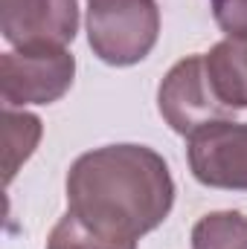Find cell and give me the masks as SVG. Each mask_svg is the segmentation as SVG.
Listing matches in <instances>:
<instances>
[{
    "label": "cell",
    "mask_w": 247,
    "mask_h": 249,
    "mask_svg": "<svg viewBox=\"0 0 247 249\" xmlns=\"http://www.w3.org/2000/svg\"><path fill=\"white\" fill-rule=\"evenodd\" d=\"M70 212L93 232L137 244L175 203V183L160 154L145 145H108L82 154L67 174Z\"/></svg>",
    "instance_id": "6da1fadb"
},
{
    "label": "cell",
    "mask_w": 247,
    "mask_h": 249,
    "mask_svg": "<svg viewBox=\"0 0 247 249\" xmlns=\"http://www.w3.org/2000/svg\"><path fill=\"white\" fill-rule=\"evenodd\" d=\"M160 32L154 0H90L87 38L105 64L128 67L143 61Z\"/></svg>",
    "instance_id": "7a4b0ae2"
},
{
    "label": "cell",
    "mask_w": 247,
    "mask_h": 249,
    "mask_svg": "<svg viewBox=\"0 0 247 249\" xmlns=\"http://www.w3.org/2000/svg\"><path fill=\"white\" fill-rule=\"evenodd\" d=\"M76 61L67 50H18L0 58V93L12 105H50L73 84Z\"/></svg>",
    "instance_id": "3957f363"
},
{
    "label": "cell",
    "mask_w": 247,
    "mask_h": 249,
    "mask_svg": "<svg viewBox=\"0 0 247 249\" xmlns=\"http://www.w3.org/2000/svg\"><path fill=\"white\" fill-rule=\"evenodd\" d=\"M160 113L178 133L192 136L212 122L230 119V107L215 96L204 55H189L169 70L160 84Z\"/></svg>",
    "instance_id": "277c9868"
},
{
    "label": "cell",
    "mask_w": 247,
    "mask_h": 249,
    "mask_svg": "<svg viewBox=\"0 0 247 249\" xmlns=\"http://www.w3.org/2000/svg\"><path fill=\"white\" fill-rule=\"evenodd\" d=\"M189 168L209 188L247 191V122H212L189 136Z\"/></svg>",
    "instance_id": "5b68a950"
},
{
    "label": "cell",
    "mask_w": 247,
    "mask_h": 249,
    "mask_svg": "<svg viewBox=\"0 0 247 249\" xmlns=\"http://www.w3.org/2000/svg\"><path fill=\"white\" fill-rule=\"evenodd\" d=\"M0 29L18 50H64L76 38V0H0Z\"/></svg>",
    "instance_id": "8992f818"
},
{
    "label": "cell",
    "mask_w": 247,
    "mask_h": 249,
    "mask_svg": "<svg viewBox=\"0 0 247 249\" xmlns=\"http://www.w3.org/2000/svg\"><path fill=\"white\" fill-rule=\"evenodd\" d=\"M206 75L215 96L230 107H247V38H227L206 55Z\"/></svg>",
    "instance_id": "52a82bcc"
},
{
    "label": "cell",
    "mask_w": 247,
    "mask_h": 249,
    "mask_svg": "<svg viewBox=\"0 0 247 249\" xmlns=\"http://www.w3.org/2000/svg\"><path fill=\"white\" fill-rule=\"evenodd\" d=\"M38 139H41L38 116L15 113L12 107H6V113H3V171H6V183H12L18 168L32 157Z\"/></svg>",
    "instance_id": "ba28073f"
},
{
    "label": "cell",
    "mask_w": 247,
    "mask_h": 249,
    "mask_svg": "<svg viewBox=\"0 0 247 249\" xmlns=\"http://www.w3.org/2000/svg\"><path fill=\"white\" fill-rule=\"evenodd\" d=\"M192 249H247V217L239 212H215L195 223Z\"/></svg>",
    "instance_id": "9c48e42d"
},
{
    "label": "cell",
    "mask_w": 247,
    "mask_h": 249,
    "mask_svg": "<svg viewBox=\"0 0 247 249\" xmlns=\"http://www.w3.org/2000/svg\"><path fill=\"white\" fill-rule=\"evenodd\" d=\"M47 249H137L131 241H114L99 232H93L87 223H82L73 212H67L62 220L53 226Z\"/></svg>",
    "instance_id": "30bf717a"
},
{
    "label": "cell",
    "mask_w": 247,
    "mask_h": 249,
    "mask_svg": "<svg viewBox=\"0 0 247 249\" xmlns=\"http://www.w3.org/2000/svg\"><path fill=\"white\" fill-rule=\"evenodd\" d=\"M212 9L230 38H247V0H212Z\"/></svg>",
    "instance_id": "8fae6325"
}]
</instances>
